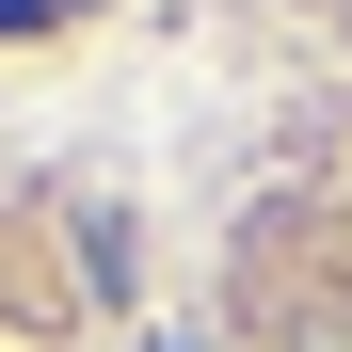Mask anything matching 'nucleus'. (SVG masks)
I'll return each instance as SVG.
<instances>
[{
	"mask_svg": "<svg viewBox=\"0 0 352 352\" xmlns=\"http://www.w3.org/2000/svg\"><path fill=\"white\" fill-rule=\"evenodd\" d=\"M176 352H192V336H176Z\"/></svg>",
	"mask_w": 352,
	"mask_h": 352,
	"instance_id": "obj_2",
	"label": "nucleus"
},
{
	"mask_svg": "<svg viewBox=\"0 0 352 352\" xmlns=\"http://www.w3.org/2000/svg\"><path fill=\"white\" fill-rule=\"evenodd\" d=\"M0 32H48V0H0Z\"/></svg>",
	"mask_w": 352,
	"mask_h": 352,
	"instance_id": "obj_1",
	"label": "nucleus"
}]
</instances>
